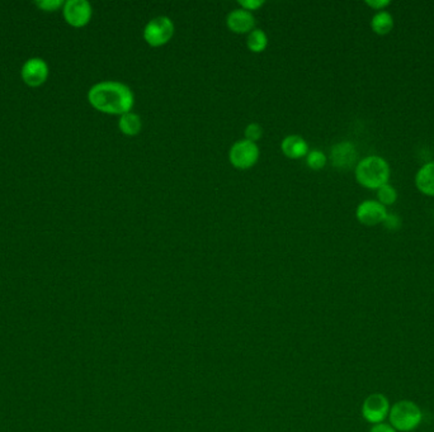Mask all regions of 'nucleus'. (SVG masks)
Returning a JSON list of instances; mask_svg holds the SVG:
<instances>
[{
	"instance_id": "nucleus-1",
	"label": "nucleus",
	"mask_w": 434,
	"mask_h": 432,
	"mask_svg": "<svg viewBox=\"0 0 434 432\" xmlns=\"http://www.w3.org/2000/svg\"><path fill=\"white\" fill-rule=\"evenodd\" d=\"M88 101L93 108L104 115H121L132 112L135 94L121 81H101L88 92Z\"/></svg>"
},
{
	"instance_id": "nucleus-2",
	"label": "nucleus",
	"mask_w": 434,
	"mask_h": 432,
	"mask_svg": "<svg viewBox=\"0 0 434 432\" xmlns=\"http://www.w3.org/2000/svg\"><path fill=\"white\" fill-rule=\"evenodd\" d=\"M389 163L377 155H369L357 163L355 176L357 183L366 189H378L390 181Z\"/></svg>"
},
{
	"instance_id": "nucleus-3",
	"label": "nucleus",
	"mask_w": 434,
	"mask_h": 432,
	"mask_svg": "<svg viewBox=\"0 0 434 432\" xmlns=\"http://www.w3.org/2000/svg\"><path fill=\"white\" fill-rule=\"evenodd\" d=\"M389 424L398 432H412L423 421V410L410 399H401L391 406Z\"/></svg>"
},
{
	"instance_id": "nucleus-4",
	"label": "nucleus",
	"mask_w": 434,
	"mask_h": 432,
	"mask_svg": "<svg viewBox=\"0 0 434 432\" xmlns=\"http://www.w3.org/2000/svg\"><path fill=\"white\" fill-rule=\"evenodd\" d=\"M175 33L174 22L167 15H159L150 19L145 26L143 37L150 47H161L167 44Z\"/></svg>"
},
{
	"instance_id": "nucleus-5",
	"label": "nucleus",
	"mask_w": 434,
	"mask_h": 432,
	"mask_svg": "<svg viewBox=\"0 0 434 432\" xmlns=\"http://www.w3.org/2000/svg\"><path fill=\"white\" fill-rule=\"evenodd\" d=\"M259 155L261 150L258 144L243 138L232 144L229 151V160L234 167L239 170H246L258 163Z\"/></svg>"
},
{
	"instance_id": "nucleus-6",
	"label": "nucleus",
	"mask_w": 434,
	"mask_h": 432,
	"mask_svg": "<svg viewBox=\"0 0 434 432\" xmlns=\"http://www.w3.org/2000/svg\"><path fill=\"white\" fill-rule=\"evenodd\" d=\"M391 404L389 398L383 393L369 394L362 404V417L371 425H378L389 417Z\"/></svg>"
},
{
	"instance_id": "nucleus-7",
	"label": "nucleus",
	"mask_w": 434,
	"mask_h": 432,
	"mask_svg": "<svg viewBox=\"0 0 434 432\" xmlns=\"http://www.w3.org/2000/svg\"><path fill=\"white\" fill-rule=\"evenodd\" d=\"M66 23L75 28H81L90 22L93 9L87 0H67L63 7Z\"/></svg>"
},
{
	"instance_id": "nucleus-8",
	"label": "nucleus",
	"mask_w": 434,
	"mask_h": 432,
	"mask_svg": "<svg viewBox=\"0 0 434 432\" xmlns=\"http://www.w3.org/2000/svg\"><path fill=\"white\" fill-rule=\"evenodd\" d=\"M387 209L378 201L366 199L358 204L355 209V218L363 226H377L384 222L385 217L387 215Z\"/></svg>"
},
{
	"instance_id": "nucleus-9",
	"label": "nucleus",
	"mask_w": 434,
	"mask_h": 432,
	"mask_svg": "<svg viewBox=\"0 0 434 432\" xmlns=\"http://www.w3.org/2000/svg\"><path fill=\"white\" fill-rule=\"evenodd\" d=\"M21 75L29 87H40L49 78V65L44 58H29L23 64Z\"/></svg>"
},
{
	"instance_id": "nucleus-10",
	"label": "nucleus",
	"mask_w": 434,
	"mask_h": 432,
	"mask_svg": "<svg viewBox=\"0 0 434 432\" xmlns=\"http://www.w3.org/2000/svg\"><path fill=\"white\" fill-rule=\"evenodd\" d=\"M357 158H358L357 149L355 144L349 141L338 142L334 144L330 150V161L337 169L341 170L351 169L355 164L357 165Z\"/></svg>"
},
{
	"instance_id": "nucleus-11",
	"label": "nucleus",
	"mask_w": 434,
	"mask_h": 432,
	"mask_svg": "<svg viewBox=\"0 0 434 432\" xmlns=\"http://www.w3.org/2000/svg\"><path fill=\"white\" fill-rule=\"evenodd\" d=\"M226 26L232 33L249 35L253 29H255V17L248 10L236 8L232 9L226 17Z\"/></svg>"
},
{
	"instance_id": "nucleus-12",
	"label": "nucleus",
	"mask_w": 434,
	"mask_h": 432,
	"mask_svg": "<svg viewBox=\"0 0 434 432\" xmlns=\"http://www.w3.org/2000/svg\"><path fill=\"white\" fill-rule=\"evenodd\" d=\"M281 150L286 158L292 160L306 158V155L310 151L307 141L304 137L298 136V135H289V136L284 137L281 142Z\"/></svg>"
},
{
	"instance_id": "nucleus-13",
	"label": "nucleus",
	"mask_w": 434,
	"mask_h": 432,
	"mask_svg": "<svg viewBox=\"0 0 434 432\" xmlns=\"http://www.w3.org/2000/svg\"><path fill=\"white\" fill-rule=\"evenodd\" d=\"M415 187L421 194L434 197V161H429L415 174Z\"/></svg>"
},
{
	"instance_id": "nucleus-14",
	"label": "nucleus",
	"mask_w": 434,
	"mask_h": 432,
	"mask_svg": "<svg viewBox=\"0 0 434 432\" xmlns=\"http://www.w3.org/2000/svg\"><path fill=\"white\" fill-rule=\"evenodd\" d=\"M118 128L124 136H138L143 130L141 117L135 112H129L126 115H121L118 121Z\"/></svg>"
},
{
	"instance_id": "nucleus-15",
	"label": "nucleus",
	"mask_w": 434,
	"mask_h": 432,
	"mask_svg": "<svg viewBox=\"0 0 434 432\" xmlns=\"http://www.w3.org/2000/svg\"><path fill=\"white\" fill-rule=\"evenodd\" d=\"M394 26H395L394 17L387 10L377 12L376 15H373L371 19V28L376 35H380V36L389 35L394 28Z\"/></svg>"
},
{
	"instance_id": "nucleus-16",
	"label": "nucleus",
	"mask_w": 434,
	"mask_h": 432,
	"mask_svg": "<svg viewBox=\"0 0 434 432\" xmlns=\"http://www.w3.org/2000/svg\"><path fill=\"white\" fill-rule=\"evenodd\" d=\"M246 46L253 53H262L268 47L267 33L261 28H255L248 35Z\"/></svg>"
},
{
	"instance_id": "nucleus-17",
	"label": "nucleus",
	"mask_w": 434,
	"mask_h": 432,
	"mask_svg": "<svg viewBox=\"0 0 434 432\" xmlns=\"http://www.w3.org/2000/svg\"><path fill=\"white\" fill-rule=\"evenodd\" d=\"M377 201L385 207L392 206L398 201V190L391 185L390 183L385 184L377 189Z\"/></svg>"
},
{
	"instance_id": "nucleus-18",
	"label": "nucleus",
	"mask_w": 434,
	"mask_h": 432,
	"mask_svg": "<svg viewBox=\"0 0 434 432\" xmlns=\"http://www.w3.org/2000/svg\"><path fill=\"white\" fill-rule=\"evenodd\" d=\"M328 163V156L321 150H310L306 155V165L309 166L312 170H321L324 169Z\"/></svg>"
},
{
	"instance_id": "nucleus-19",
	"label": "nucleus",
	"mask_w": 434,
	"mask_h": 432,
	"mask_svg": "<svg viewBox=\"0 0 434 432\" xmlns=\"http://www.w3.org/2000/svg\"><path fill=\"white\" fill-rule=\"evenodd\" d=\"M263 136V128H262L259 123H249L244 130V137L248 141H252V142H258Z\"/></svg>"
},
{
	"instance_id": "nucleus-20",
	"label": "nucleus",
	"mask_w": 434,
	"mask_h": 432,
	"mask_svg": "<svg viewBox=\"0 0 434 432\" xmlns=\"http://www.w3.org/2000/svg\"><path fill=\"white\" fill-rule=\"evenodd\" d=\"M65 1L63 0H42V1H36L37 7L42 9L45 12H55L58 8L64 7Z\"/></svg>"
},
{
	"instance_id": "nucleus-21",
	"label": "nucleus",
	"mask_w": 434,
	"mask_h": 432,
	"mask_svg": "<svg viewBox=\"0 0 434 432\" xmlns=\"http://www.w3.org/2000/svg\"><path fill=\"white\" fill-rule=\"evenodd\" d=\"M383 224H384L385 229H387V230L398 231L399 229L401 227L403 221H401V218H400L398 215H395V213H387L386 217H385Z\"/></svg>"
},
{
	"instance_id": "nucleus-22",
	"label": "nucleus",
	"mask_w": 434,
	"mask_h": 432,
	"mask_svg": "<svg viewBox=\"0 0 434 432\" xmlns=\"http://www.w3.org/2000/svg\"><path fill=\"white\" fill-rule=\"evenodd\" d=\"M238 4L241 9L252 13L254 10H258L264 6V0H239Z\"/></svg>"
},
{
	"instance_id": "nucleus-23",
	"label": "nucleus",
	"mask_w": 434,
	"mask_h": 432,
	"mask_svg": "<svg viewBox=\"0 0 434 432\" xmlns=\"http://www.w3.org/2000/svg\"><path fill=\"white\" fill-rule=\"evenodd\" d=\"M366 4L377 12L385 10L391 4L390 0H366Z\"/></svg>"
},
{
	"instance_id": "nucleus-24",
	"label": "nucleus",
	"mask_w": 434,
	"mask_h": 432,
	"mask_svg": "<svg viewBox=\"0 0 434 432\" xmlns=\"http://www.w3.org/2000/svg\"><path fill=\"white\" fill-rule=\"evenodd\" d=\"M369 432H398L390 424H378V425H373L371 427V430Z\"/></svg>"
}]
</instances>
